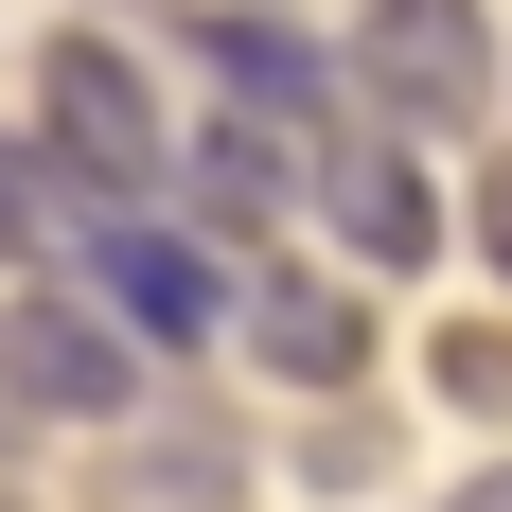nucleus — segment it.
Segmentation results:
<instances>
[{
	"label": "nucleus",
	"instance_id": "9",
	"mask_svg": "<svg viewBox=\"0 0 512 512\" xmlns=\"http://www.w3.org/2000/svg\"><path fill=\"white\" fill-rule=\"evenodd\" d=\"M53 212H71L53 142H0V265H53Z\"/></svg>",
	"mask_w": 512,
	"mask_h": 512
},
{
	"label": "nucleus",
	"instance_id": "8",
	"mask_svg": "<svg viewBox=\"0 0 512 512\" xmlns=\"http://www.w3.org/2000/svg\"><path fill=\"white\" fill-rule=\"evenodd\" d=\"M230 336H248L283 389H354V371H371V301H354V283H265Z\"/></svg>",
	"mask_w": 512,
	"mask_h": 512
},
{
	"label": "nucleus",
	"instance_id": "4",
	"mask_svg": "<svg viewBox=\"0 0 512 512\" xmlns=\"http://www.w3.org/2000/svg\"><path fill=\"white\" fill-rule=\"evenodd\" d=\"M0 371H18V407H36V424L142 407V354H124L106 301H71V283H0Z\"/></svg>",
	"mask_w": 512,
	"mask_h": 512
},
{
	"label": "nucleus",
	"instance_id": "11",
	"mask_svg": "<svg viewBox=\"0 0 512 512\" xmlns=\"http://www.w3.org/2000/svg\"><path fill=\"white\" fill-rule=\"evenodd\" d=\"M442 512H512V460H495V477H460V495H442Z\"/></svg>",
	"mask_w": 512,
	"mask_h": 512
},
{
	"label": "nucleus",
	"instance_id": "6",
	"mask_svg": "<svg viewBox=\"0 0 512 512\" xmlns=\"http://www.w3.org/2000/svg\"><path fill=\"white\" fill-rule=\"evenodd\" d=\"M89 512H248V442H230L212 407H142L89 460Z\"/></svg>",
	"mask_w": 512,
	"mask_h": 512
},
{
	"label": "nucleus",
	"instance_id": "12",
	"mask_svg": "<svg viewBox=\"0 0 512 512\" xmlns=\"http://www.w3.org/2000/svg\"><path fill=\"white\" fill-rule=\"evenodd\" d=\"M18 424H36V407H18V371H0V442H18Z\"/></svg>",
	"mask_w": 512,
	"mask_h": 512
},
{
	"label": "nucleus",
	"instance_id": "5",
	"mask_svg": "<svg viewBox=\"0 0 512 512\" xmlns=\"http://www.w3.org/2000/svg\"><path fill=\"white\" fill-rule=\"evenodd\" d=\"M301 195L336 212V248H354V265H424V248H442V195H424V159L389 142L371 106H354V124L301 159Z\"/></svg>",
	"mask_w": 512,
	"mask_h": 512
},
{
	"label": "nucleus",
	"instance_id": "10",
	"mask_svg": "<svg viewBox=\"0 0 512 512\" xmlns=\"http://www.w3.org/2000/svg\"><path fill=\"white\" fill-rule=\"evenodd\" d=\"M477 230H495V265H512V159H495V195H477Z\"/></svg>",
	"mask_w": 512,
	"mask_h": 512
},
{
	"label": "nucleus",
	"instance_id": "2",
	"mask_svg": "<svg viewBox=\"0 0 512 512\" xmlns=\"http://www.w3.org/2000/svg\"><path fill=\"white\" fill-rule=\"evenodd\" d=\"M354 106L389 142H460L495 106V0H354Z\"/></svg>",
	"mask_w": 512,
	"mask_h": 512
},
{
	"label": "nucleus",
	"instance_id": "1",
	"mask_svg": "<svg viewBox=\"0 0 512 512\" xmlns=\"http://www.w3.org/2000/svg\"><path fill=\"white\" fill-rule=\"evenodd\" d=\"M53 177H71V159H53ZM53 265H71V301H106L142 354H195V336H230V318H248V301H230V265H212L159 195H89V177H71Z\"/></svg>",
	"mask_w": 512,
	"mask_h": 512
},
{
	"label": "nucleus",
	"instance_id": "7",
	"mask_svg": "<svg viewBox=\"0 0 512 512\" xmlns=\"http://www.w3.org/2000/svg\"><path fill=\"white\" fill-rule=\"evenodd\" d=\"M195 53H212V71H230V106H248V124H283V142H336V124H354V106H336V89H354V71H336V53H318V36H283V18H248V0H212V18H195Z\"/></svg>",
	"mask_w": 512,
	"mask_h": 512
},
{
	"label": "nucleus",
	"instance_id": "3",
	"mask_svg": "<svg viewBox=\"0 0 512 512\" xmlns=\"http://www.w3.org/2000/svg\"><path fill=\"white\" fill-rule=\"evenodd\" d=\"M36 142L71 159L89 195H159V177H177V124H159V89H142L124 36H53L36 53Z\"/></svg>",
	"mask_w": 512,
	"mask_h": 512
},
{
	"label": "nucleus",
	"instance_id": "13",
	"mask_svg": "<svg viewBox=\"0 0 512 512\" xmlns=\"http://www.w3.org/2000/svg\"><path fill=\"white\" fill-rule=\"evenodd\" d=\"M0 512H18V495H0Z\"/></svg>",
	"mask_w": 512,
	"mask_h": 512
}]
</instances>
